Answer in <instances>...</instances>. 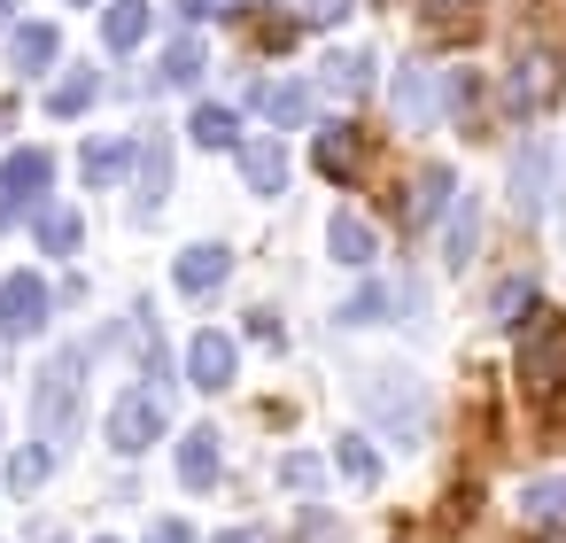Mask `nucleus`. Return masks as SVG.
Wrapping results in <instances>:
<instances>
[{
	"label": "nucleus",
	"mask_w": 566,
	"mask_h": 543,
	"mask_svg": "<svg viewBox=\"0 0 566 543\" xmlns=\"http://www.w3.org/2000/svg\"><path fill=\"white\" fill-rule=\"evenodd\" d=\"M326 86H334V94H365V86H373V55H365V48H357V55H334V63H326Z\"/></svg>",
	"instance_id": "obj_27"
},
{
	"label": "nucleus",
	"mask_w": 566,
	"mask_h": 543,
	"mask_svg": "<svg viewBox=\"0 0 566 543\" xmlns=\"http://www.w3.org/2000/svg\"><path fill=\"white\" fill-rule=\"evenodd\" d=\"M349 17V0H311V9H303V24H342Z\"/></svg>",
	"instance_id": "obj_36"
},
{
	"label": "nucleus",
	"mask_w": 566,
	"mask_h": 543,
	"mask_svg": "<svg viewBox=\"0 0 566 543\" xmlns=\"http://www.w3.org/2000/svg\"><path fill=\"white\" fill-rule=\"evenodd\" d=\"M520 520H535V528H558V520H566V473H543V481H527V489H520Z\"/></svg>",
	"instance_id": "obj_18"
},
{
	"label": "nucleus",
	"mask_w": 566,
	"mask_h": 543,
	"mask_svg": "<svg viewBox=\"0 0 566 543\" xmlns=\"http://www.w3.org/2000/svg\"><path fill=\"white\" fill-rule=\"evenodd\" d=\"M187 133H195L202 148H241V117H233L226 102H202V109L187 117Z\"/></svg>",
	"instance_id": "obj_22"
},
{
	"label": "nucleus",
	"mask_w": 566,
	"mask_h": 543,
	"mask_svg": "<svg viewBox=\"0 0 566 543\" xmlns=\"http://www.w3.org/2000/svg\"><path fill=\"white\" fill-rule=\"evenodd\" d=\"M187 380H195V388H233V334L202 326L195 349H187Z\"/></svg>",
	"instance_id": "obj_11"
},
{
	"label": "nucleus",
	"mask_w": 566,
	"mask_h": 543,
	"mask_svg": "<svg viewBox=\"0 0 566 543\" xmlns=\"http://www.w3.org/2000/svg\"><path fill=\"white\" fill-rule=\"evenodd\" d=\"M164 195H171V140L148 133V140H140V218H156Z\"/></svg>",
	"instance_id": "obj_16"
},
{
	"label": "nucleus",
	"mask_w": 566,
	"mask_h": 543,
	"mask_svg": "<svg viewBox=\"0 0 566 543\" xmlns=\"http://www.w3.org/2000/svg\"><path fill=\"white\" fill-rule=\"evenodd\" d=\"M233 156H241L249 195H280V187H287V148H280V140H241Z\"/></svg>",
	"instance_id": "obj_14"
},
{
	"label": "nucleus",
	"mask_w": 566,
	"mask_h": 543,
	"mask_svg": "<svg viewBox=\"0 0 566 543\" xmlns=\"http://www.w3.org/2000/svg\"><path fill=\"white\" fill-rule=\"evenodd\" d=\"M388 102H396V117H403L411 133H427L434 117H450V71H434V63H403Z\"/></svg>",
	"instance_id": "obj_5"
},
{
	"label": "nucleus",
	"mask_w": 566,
	"mask_h": 543,
	"mask_svg": "<svg viewBox=\"0 0 566 543\" xmlns=\"http://www.w3.org/2000/svg\"><path fill=\"white\" fill-rule=\"evenodd\" d=\"M543 202H551V148L543 140H520L512 148V210L520 218H543Z\"/></svg>",
	"instance_id": "obj_8"
},
{
	"label": "nucleus",
	"mask_w": 566,
	"mask_h": 543,
	"mask_svg": "<svg viewBox=\"0 0 566 543\" xmlns=\"http://www.w3.org/2000/svg\"><path fill=\"white\" fill-rule=\"evenodd\" d=\"M48 311H55V295H48L40 272H9V280H0V334H9V342H32L48 326Z\"/></svg>",
	"instance_id": "obj_6"
},
{
	"label": "nucleus",
	"mask_w": 566,
	"mask_h": 543,
	"mask_svg": "<svg viewBox=\"0 0 566 543\" xmlns=\"http://www.w3.org/2000/svg\"><path fill=\"white\" fill-rule=\"evenodd\" d=\"M94 94H102V79H94V71H71V79H63V86L48 94V117H78V109H86Z\"/></svg>",
	"instance_id": "obj_25"
},
{
	"label": "nucleus",
	"mask_w": 566,
	"mask_h": 543,
	"mask_svg": "<svg viewBox=\"0 0 566 543\" xmlns=\"http://www.w3.org/2000/svg\"><path fill=\"white\" fill-rule=\"evenodd\" d=\"M256 109H264L280 133H295V125L311 117V86H256Z\"/></svg>",
	"instance_id": "obj_21"
},
{
	"label": "nucleus",
	"mask_w": 566,
	"mask_h": 543,
	"mask_svg": "<svg viewBox=\"0 0 566 543\" xmlns=\"http://www.w3.org/2000/svg\"><path fill=\"white\" fill-rule=\"evenodd\" d=\"M558 86H566V79H558V48H543V40L520 48L512 71H504V117H520V125L543 117V109L558 102Z\"/></svg>",
	"instance_id": "obj_3"
},
{
	"label": "nucleus",
	"mask_w": 566,
	"mask_h": 543,
	"mask_svg": "<svg viewBox=\"0 0 566 543\" xmlns=\"http://www.w3.org/2000/svg\"><path fill=\"white\" fill-rule=\"evenodd\" d=\"M156 435H164V404H156V396H140V388H133V396H117V404H109V450L140 458Z\"/></svg>",
	"instance_id": "obj_7"
},
{
	"label": "nucleus",
	"mask_w": 566,
	"mask_h": 543,
	"mask_svg": "<svg viewBox=\"0 0 566 543\" xmlns=\"http://www.w3.org/2000/svg\"><path fill=\"white\" fill-rule=\"evenodd\" d=\"M140 32H148V0H109V17H102V40H109V55L140 48Z\"/></svg>",
	"instance_id": "obj_20"
},
{
	"label": "nucleus",
	"mask_w": 566,
	"mask_h": 543,
	"mask_svg": "<svg viewBox=\"0 0 566 543\" xmlns=\"http://www.w3.org/2000/svg\"><path fill=\"white\" fill-rule=\"evenodd\" d=\"M55 55H63V32L55 24H17V40H9V71L17 79H48Z\"/></svg>",
	"instance_id": "obj_12"
},
{
	"label": "nucleus",
	"mask_w": 566,
	"mask_h": 543,
	"mask_svg": "<svg viewBox=\"0 0 566 543\" xmlns=\"http://www.w3.org/2000/svg\"><path fill=\"white\" fill-rule=\"evenodd\" d=\"M125 156H133V140H86V187H109L125 171Z\"/></svg>",
	"instance_id": "obj_26"
},
{
	"label": "nucleus",
	"mask_w": 566,
	"mask_h": 543,
	"mask_svg": "<svg viewBox=\"0 0 566 543\" xmlns=\"http://www.w3.org/2000/svg\"><path fill=\"white\" fill-rule=\"evenodd\" d=\"M311 156H318V171H326V179H342V187L357 179V133H349V125H326Z\"/></svg>",
	"instance_id": "obj_19"
},
{
	"label": "nucleus",
	"mask_w": 566,
	"mask_h": 543,
	"mask_svg": "<svg viewBox=\"0 0 566 543\" xmlns=\"http://www.w3.org/2000/svg\"><path fill=\"white\" fill-rule=\"evenodd\" d=\"M179 481H187L195 497L218 481V427H195V435L179 442Z\"/></svg>",
	"instance_id": "obj_17"
},
{
	"label": "nucleus",
	"mask_w": 566,
	"mask_h": 543,
	"mask_svg": "<svg viewBox=\"0 0 566 543\" xmlns=\"http://www.w3.org/2000/svg\"><path fill=\"white\" fill-rule=\"evenodd\" d=\"M102 543H117V535H102Z\"/></svg>",
	"instance_id": "obj_42"
},
{
	"label": "nucleus",
	"mask_w": 566,
	"mask_h": 543,
	"mask_svg": "<svg viewBox=\"0 0 566 543\" xmlns=\"http://www.w3.org/2000/svg\"><path fill=\"white\" fill-rule=\"evenodd\" d=\"M450 195H458V179H450L442 164H427V171H419V187H411V218H419V226H434V218L450 210Z\"/></svg>",
	"instance_id": "obj_23"
},
{
	"label": "nucleus",
	"mask_w": 566,
	"mask_h": 543,
	"mask_svg": "<svg viewBox=\"0 0 566 543\" xmlns=\"http://www.w3.org/2000/svg\"><path fill=\"white\" fill-rule=\"evenodd\" d=\"M71 9H86V0H71Z\"/></svg>",
	"instance_id": "obj_41"
},
{
	"label": "nucleus",
	"mask_w": 566,
	"mask_h": 543,
	"mask_svg": "<svg viewBox=\"0 0 566 543\" xmlns=\"http://www.w3.org/2000/svg\"><path fill=\"white\" fill-rule=\"evenodd\" d=\"M558 233H566V187H558Z\"/></svg>",
	"instance_id": "obj_39"
},
{
	"label": "nucleus",
	"mask_w": 566,
	"mask_h": 543,
	"mask_svg": "<svg viewBox=\"0 0 566 543\" xmlns=\"http://www.w3.org/2000/svg\"><path fill=\"white\" fill-rule=\"evenodd\" d=\"M380 311H388V288H380V280H365V288H357V295H349L334 319H342V326H373Z\"/></svg>",
	"instance_id": "obj_31"
},
{
	"label": "nucleus",
	"mask_w": 566,
	"mask_h": 543,
	"mask_svg": "<svg viewBox=\"0 0 566 543\" xmlns=\"http://www.w3.org/2000/svg\"><path fill=\"white\" fill-rule=\"evenodd\" d=\"M473 9H481V0H427V17H434V24H465Z\"/></svg>",
	"instance_id": "obj_34"
},
{
	"label": "nucleus",
	"mask_w": 566,
	"mask_h": 543,
	"mask_svg": "<svg viewBox=\"0 0 566 543\" xmlns=\"http://www.w3.org/2000/svg\"><path fill=\"white\" fill-rule=\"evenodd\" d=\"M202 71H210L202 40H171V48H164V86H195Z\"/></svg>",
	"instance_id": "obj_24"
},
{
	"label": "nucleus",
	"mask_w": 566,
	"mask_h": 543,
	"mask_svg": "<svg viewBox=\"0 0 566 543\" xmlns=\"http://www.w3.org/2000/svg\"><path fill=\"white\" fill-rule=\"evenodd\" d=\"M40 249L48 257H71L78 249V210H40Z\"/></svg>",
	"instance_id": "obj_28"
},
{
	"label": "nucleus",
	"mask_w": 566,
	"mask_h": 543,
	"mask_svg": "<svg viewBox=\"0 0 566 543\" xmlns=\"http://www.w3.org/2000/svg\"><path fill=\"white\" fill-rule=\"evenodd\" d=\"M280 481L287 489H318V458H280Z\"/></svg>",
	"instance_id": "obj_33"
},
{
	"label": "nucleus",
	"mask_w": 566,
	"mask_h": 543,
	"mask_svg": "<svg viewBox=\"0 0 566 543\" xmlns=\"http://www.w3.org/2000/svg\"><path fill=\"white\" fill-rule=\"evenodd\" d=\"M365 411H373V427H388V442H419L427 435V388L411 373H373L365 380Z\"/></svg>",
	"instance_id": "obj_4"
},
{
	"label": "nucleus",
	"mask_w": 566,
	"mask_h": 543,
	"mask_svg": "<svg viewBox=\"0 0 566 543\" xmlns=\"http://www.w3.org/2000/svg\"><path fill=\"white\" fill-rule=\"evenodd\" d=\"M78 419H86V349H55L40 388H32V435L55 450L78 435Z\"/></svg>",
	"instance_id": "obj_1"
},
{
	"label": "nucleus",
	"mask_w": 566,
	"mask_h": 543,
	"mask_svg": "<svg viewBox=\"0 0 566 543\" xmlns=\"http://www.w3.org/2000/svg\"><path fill=\"white\" fill-rule=\"evenodd\" d=\"M179 17H187V24H202V17H218V0H179Z\"/></svg>",
	"instance_id": "obj_38"
},
{
	"label": "nucleus",
	"mask_w": 566,
	"mask_h": 543,
	"mask_svg": "<svg viewBox=\"0 0 566 543\" xmlns=\"http://www.w3.org/2000/svg\"><path fill=\"white\" fill-rule=\"evenodd\" d=\"M55 187V156L48 148H17V156H0V202H32V195H48Z\"/></svg>",
	"instance_id": "obj_9"
},
{
	"label": "nucleus",
	"mask_w": 566,
	"mask_h": 543,
	"mask_svg": "<svg viewBox=\"0 0 566 543\" xmlns=\"http://www.w3.org/2000/svg\"><path fill=\"white\" fill-rule=\"evenodd\" d=\"M9 17H17V0H0V24H9Z\"/></svg>",
	"instance_id": "obj_40"
},
{
	"label": "nucleus",
	"mask_w": 566,
	"mask_h": 543,
	"mask_svg": "<svg viewBox=\"0 0 566 543\" xmlns=\"http://www.w3.org/2000/svg\"><path fill=\"white\" fill-rule=\"evenodd\" d=\"M140 543H195V528H187V520H156Z\"/></svg>",
	"instance_id": "obj_35"
},
{
	"label": "nucleus",
	"mask_w": 566,
	"mask_h": 543,
	"mask_svg": "<svg viewBox=\"0 0 566 543\" xmlns=\"http://www.w3.org/2000/svg\"><path fill=\"white\" fill-rule=\"evenodd\" d=\"M233 272V249H218V241H195L179 264H171V280H179V295H210L218 280Z\"/></svg>",
	"instance_id": "obj_13"
},
{
	"label": "nucleus",
	"mask_w": 566,
	"mask_h": 543,
	"mask_svg": "<svg viewBox=\"0 0 566 543\" xmlns=\"http://www.w3.org/2000/svg\"><path fill=\"white\" fill-rule=\"evenodd\" d=\"M473 249H481V195H450V210H442V264L458 272V264H473Z\"/></svg>",
	"instance_id": "obj_10"
},
{
	"label": "nucleus",
	"mask_w": 566,
	"mask_h": 543,
	"mask_svg": "<svg viewBox=\"0 0 566 543\" xmlns=\"http://www.w3.org/2000/svg\"><path fill=\"white\" fill-rule=\"evenodd\" d=\"M535 319V280H504L496 288V326H527Z\"/></svg>",
	"instance_id": "obj_29"
},
{
	"label": "nucleus",
	"mask_w": 566,
	"mask_h": 543,
	"mask_svg": "<svg viewBox=\"0 0 566 543\" xmlns=\"http://www.w3.org/2000/svg\"><path fill=\"white\" fill-rule=\"evenodd\" d=\"M48 466H55V450H48V442H32V450H24V458H17V466H9V481H17V489H24V497H32V489H40V481H48Z\"/></svg>",
	"instance_id": "obj_32"
},
{
	"label": "nucleus",
	"mask_w": 566,
	"mask_h": 543,
	"mask_svg": "<svg viewBox=\"0 0 566 543\" xmlns=\"http://www.w3.org/2000/svg\"><path fill=\"white\" fill-rule=\"evenodd\" d=\"M326 249H334V264H349V272H365V264L380 257V241H373V226H365L357 210H334V226H326Z\"/></svg>",
	"instance_id": "obj_15"
},
{
	"label": "nucleus",
	"mask_w": 566,
	"mask_h": 543,
	"mask_svg": "<svg viewBox=\"0 0 566 543\" xmlns=\"http://www.w3.org/2000/svg\"><path fill=\"white\" fill-rule=\"evenodd\" d=\"M218 543H272V528H226Z\"/></svg>",
	"instance_id": "obj_37"
},
{
	"label": "nucleus",
	"mask_w": 566,
	"mask_h": 543,
	"mask_svg": "<svg viewBox=\"0 0 566 543\" xmlns=\"http://www.w3.org/2000/svg\"><path fill=\"white\" fill-rule=\"evenodd\" d=\"M334 458H342V473H349L357 489H373V481H380V458H373V442H365V435H342V450H334Z\"/></svg>",
	"instance_id": "obj_30"
},
{
	"label": "nucleus",
	"mask_w": 566,
	"mask_h": 543,
	"mask_svg": "<svg viewBox=\"0 0 566 543\" xmlns=\"http://www.w3.org/2000/svg\"><path fill=\"white\" fill-rule=\"evenodd\" d=\"M520 380L543 411H558V380H566V319L558 311H535L520 326Z\"/></svg>",
	"instance_id": "obj_2"
}]
</instances>
